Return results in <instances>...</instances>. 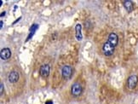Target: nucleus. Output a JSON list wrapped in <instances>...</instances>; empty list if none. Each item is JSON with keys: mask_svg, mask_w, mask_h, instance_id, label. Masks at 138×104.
<instances>
[{"mask_svg": "<svg viewBox=\"0 0 138 104\" xmlns=\"http://www.w3.org/2000/svg\"><path fill=\"white\" fill-rule=\"evenodd\" d=\"M115 50V47L113 45H112L109 42L107 41L106 43L103 44L102 45V52L106 56H110L113 54Z\"/></svg>", "mask_w": 138, "mask_h": 104, "instance_id": "nucleus-1", "label": "nucleus"}, {"mask_svg": "<svg viewBox=\"0 0 138 104\" xmlns=\"http://www.w3.org/2000/svg\"><path fill=\"white\" fill-rule=\"evenodd\" d=\"M138 83V77L136 74L130 75L127 79V87L128 89L133 90L136 87Z\"/></svg>", "mask_w": 138, "mask_h": 104, "instance_id": "nucleus-2", "label": "nucleus"}, {"mask_svg": "<svg viewBox=\"0 0 138 104\" xmlns=\"http://www.w3.org/2000/svg\"><path fill=\"white\" fill-rule=\"evenodd\" d=\"M72 74V68L69 65H66L62 68V76L64 79H70Z\"/></svg>", "mask_w": 138, "mask_h": 104, "instance_id": "nucleus-3", "label": "nucleus"}, {"mask_svg": "<svg viewBox=\"0 0 138 104\" xmlns=\"http://www.w3.org/2000/svg\"><path fill=\"white\" fill-rule=\"evenodd\" d=\"M83 91V88L81 86L80 84L79 83H74L72 85V88H71V93L73 96H79L82 94Z\"/></svg>", "mask_w": 138, "mask_h": 104, "instance_id": "nucleus-4", "label": "nucleus"}, {"mask_svg": "<svg viewBox=\"0 0 138 104\" xmlns=\"http://www.w3.org/2000/svg\"><path fill=\"white\" fill-rule=\"evenodd\" d=\"M49 70H50V68L48 64H45V65H42L39 69V73L43 78H47L49 74Z\"/></svg>", "mask_w": 138, "mask_h": 104, "instance_id": "nucleus-5", "label": "nucleus"}, {"mask_svg": "<svg viewBox=\"0 0 138 104\" xmlns=\"http://www.w3.org/2000/svg\"><path fill=\"white\" fill-rule=\"evenodd\" d=\"M107 42H109L113 46H117L118 43H119V37L116 33L114 32H111L108 35V38H107Z\"/></svg>", "mask_w": 138, "mask_h": 104, "instance_id": "nucleus-6", "label": "nucleus"}, {"mask_svg": "<svg viewBox=\"0 0 138 104\" xmlns=\"http://www.w3.org/2000/svg\"><path fill=\"white\" fill-rule=\"evenodd\" d=\"M19 78H20L19 72H16V71H12V72H9V76H8L9 81L12 84L16 83L17 81L19 80Z\"/></svg>", "mask_w": 138, "mask_h": 104, "instance_id": "nucleus-7", "label": "nucleus"}, {"mask_svg": "<svg viewBox=\"0 0 138 104\" xmlns=\"http://www.w3.org/2000/svg\"><path fill=\"white\" fill-rule=\"evenodd\" d=\"M1 59L2 60H7L11 56V50L9 48H4L1 50V54H0Z\"/></svg>", "mask_w": 138, "mask_h": 104, "instance_id": "nucleus-8", "label": "nucleus"}, {"mask_svg": "<svg viewBox=\"0 0 138 104\" xmlns=\"http://www.w3.org/2000/svg\"><path fill=\"white\" fill-rule=\"evenodd\" d=\"M124 7L125 8V9L128 11V12H131L134 9V4L131 1H124L123 2Z\"/></svg>", "mask_w": 138, "mask_h": 104, "instance_id": "nucleus-9", "label": "nucleus"}, {"mask_svg": "<svg viewBox=\"0 0 138 104\" xmlns=\"http://www.w3.org/2000/svg\"><path fill=\"white\" fill-rule=\"evenodd\" d=\"M81 28H82V27H81L80 24H77L76 27H75V30H76V38L79 41L82 40V38H83L82 33H81Z\"/></svg>", "mask_w": 138, "mask_h": 104, "instance_id": "nucleus-10", "label": "nucleus"}, {"mask_svg": "<svg viewBox=\"0 0 138 104\" xmlns=\"http://www.w3.org/2000/svg\"><path fill=\"white\" fill-rule=\"evenodd\" d=\"M38 28V24H33V25L32 26V27L30 28V33H29V36H28L27 38V41H28L30 38L33 36L34 32H36Z\"/></svg>", "mask_w": 138, "mask_h": 104, "instance_id": "nucleus-11", "label": "nucleus"}, {"mask_svg": "<svg viewBox=\"0 0 138 104\" xmlns=\"http://www.w3.org/2000/svg\"><path fill=\"white\" fill-rule=\"evenodd\" d=\"M0 88H1V89H0V94L3 95V93H4V84L3 83L0 84Z\"/></svg>", "mask_w": 138, "mask_h": 104, "instance_id": "nucleus-12", "label": "nucleus"}, {"mask_svg": "<svg viewBox=\"0 0 138 104\" xmlns=\"http://www.w3.org/2000/svg\"><path fill=\"white\" fill-rule=\"evenodd\" d=\"M45 104H53V102H52V101H47V102H45Z\"/></svg>", "mask_w": 138, "mask_h": 104, "instance_id": "nucleus-13", "label": "nucleus"}, {"mask_svg": "<svg viewBox=\"0 0 138 104\" xmlns=\"http://www.w3.org/2000/svg\"><path fill=\"white\" fill-rule=\"evenodd\" d=\"M5 13H6L5 11H4V12H2V14H1V17H3L4 15H5Z\"/></svg>", "mask_w": 138, "mask_h": 104, "instance_id": "nucleus-14", "label": "nucleus"}, {"mask_svg": "<svg viewBox=\"0 0 138 104\" xmlns=\"http://www.w3.org/2000/svg\"><path fill=\"white\" fill-rule=\"evenodd\" d=\"M0 26H1V28L3 27V26H4V22H3V21H1V23H0Z\"/></svg>", "mask_w": 138, "mask_h": 104, "instance_id": "nucleus-15", "label": "nucleus"}]
</instances>
